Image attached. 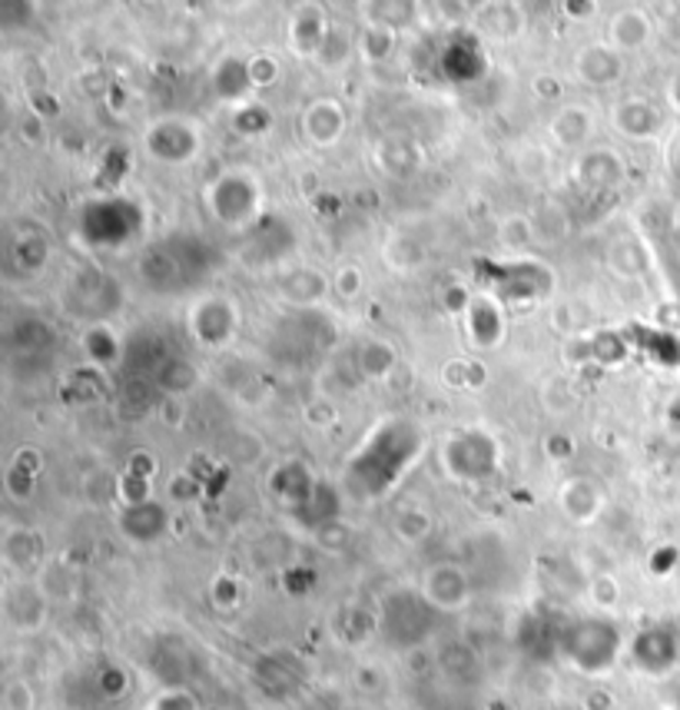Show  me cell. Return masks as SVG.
<instances>
[{"instance_id": "obj_17", "label": "cell", "mask_w": 680, "mask_h": 710, "mask_svg": "<svg viewBox=\"0 0 680 710\" xmlns=\"http://www.w3.org/2000/svg\"><path fill=\"white\" fill-rule=\"evenodd\" d=\"M359 289H362V286H359V273H356V270H343V273H338V293H343L346 299H353Z\"/></svg>"}, {"instance_id": "obj_13", "label": "cell", "mask_w": 680, "mask_h": 710, "mask_svg": "<svg viewBox=\"0 0 680 710\" xmlns=\"http://www.w3.org/2000/svg\"><path fill=\"white\" fill-rule=\"evenodd\" d=\"M240 598H243V591H240V584H237L233 577H216V581L209 584V602H212L219 611L237 608Z\"/></svg>"}, {"instance_id": "obj_4", "label": "cell", "mask_w": 680, "mask_h": 710, "mask_svg": "<svg viewBox=\"0 0 680 710\" xmlns=\"http://www.w3.org/2000/svg\"><path fill=\"white\" fill-rule=\"evenodd\" d=\"M631 657L647 674H667L677 664V657H680V641H677L673 631L650 628V631H644V634L634 638Z\"/></svg>"}, {"instance_id": "obj_11", "label": "cell", "mask_w": 680, "mask_h": 710, "mask_svg": "<svg viewBox=\"0 0 680 710\" xmlns=\"http://www.w3.org/2000/svg\"><path fill=\"white\" fill-rule=\"evenodd\" d=\"M588 595H591V602H595L601 611H611V608L621 602V584H618L611 574H598V577L591 581V587H588Z\"/></svg>"}, {"instance_id": "obj_2", "label": "cell", "mask_w": 680, "mask_h": 710, "mask_svg": "<svg viewBox=\"0 0 680 710\" xmlns=\"http://www.w3.org/2000/svg\"><path fill=\"white\" fill-rule=\"evenodd\" d=\"M472 598L469 574L459 564H431L422 574V602L435 611H459Z\"/></svg>"}, {"instance_id": "obj_20", "label": "cell", "mask_w": 680, "mask_h": 710, "mask_svg": "<svg viewBox=\"0 0 680 710\" xmlns=\"http://www.w3.org/2000/svg\"><path fill=\"white\" fill-rule=\"evenodd\" d=\"M673 634H677V641H680V615L673 618Z\"/></svg>"}, {"instance_id": "obj_9", "label": "cell", "mask_w": 680, "mask_h": 710, "mask_svg": "<svg viewBox=\"0 0 680 710\" xmlns=\"http://www.w3.org/2000/svg\"><path fill=\"white\" fill-rule=\"evenodd\" d=\"M588 130H591V113L588 110H578V106H568L564 110L557 121H554V137L561 140V144H568V147H575V144H581L585 137H588Z\"/></svg>"}, {"instance_id": "obj_18", "label": "cell", "mask_w": 680, "mask_h": 710, "mask_svg": "<svg viewBox=\"0 0 680 710\" xmlns=\"http://www.w3.org/2000/svg\"><path fill=\"white\" fill-rule=\"evenodd\" d=\"M585 710H611V697L604 690H595V694H588Z\"/></svg>"}, {"instance_id": "obj_15", "label": "cell", "mask_w": 680, "mask_h": 710, "mask_svg": "<svg viewBox=\"0 0 680 710\" xmlns=\"http://www.w3.org/2000/svg\"><path fill=\"white\" fill-rule=\"evenodd\" d=\"M531 222L528 219H521V216H515V219H508L505 226H502V240H508L511 247H525V243H531Z\"/></svg>"}, {"instance_id": "obj_3", "label": "cell", "mask_w": 680, "mask_h": 710, "mask_svg": "<svg viewBox=\"0 0 680 710\" xmlns=\"http://www.w3.org/2000/svg\"><path fill=\"white\" fill-rule=\"evenodd\" d=\"M50 598L47 591L34 581H21L8 591V618L21 634H34L47 625Z\"/></svg>"}, {"instance_id": "obj_1", "label": "cell", "mask_w": 680, "mask_h": 710, "mask_svg": "<svg viewBox=\"0 0 680 710\" xmlns=\"http://www.w3.org/2000/svg\"><path fill=\"white\" fill-rule=\"evenodd\" d=\"M618 654H621V631L604 618H585L564 634V657L588 677L608 674L618 664Z\"/></svg>"}, {"instance_id": "obj_6", "label": "cell", "mask_w": 680, "mask_h": 710, "mask_svg": "<svg viewBox=\"0 0 680 710\" xmlns=\"http://www.w3.org/2000/svg\"><path fill=\"white\" fill-rule=\"evenodd\" d=\"M578 73L588 83H611L621 73V60H618V54L611 47H588L578 57Z\"/></svg>"}, {"instance_id": "obj_7", "label": "cell", "mask_w": 680, "mask_h": 710, "mask_svg": "<svg viewBox=\"0 0 680 710\" xmlns=\"http://www.w3.org/2000/svg\"><path fill=\"white\" fill-rule=\"evenodd\" d=\"M650 34V24L641 11H624L611 21V44L621 47V50H634L647 41Z\"/></svg>"}, {"instance_id": "obj_14", "label": "cell", "mask_w": 680, "mask_h": 710, "mask_svg": "<svg viewBox=\"0 0 680 710\" xmlns=\"http://www.w3.org/2000/svg\"><path fill=\"white\" fill-rule=\"evenodd\" d=\"M153 710H199V703L193 700L189 690H166L157 697Z\"/></svg>"}, {"instance_id": "obj_8", "label": "cell", "mask_w": 680, "mask_h": 710, "mask_svg": "<svg viewBox=\"0 0 680 710\" xmlns=\"http://www.w3.org/2000/svg\"><path fill=\"white\" fill-rule=\"evenodd\" d=\"M37 554H41V545H37L34 531L18 528V531L8 535V541H4V561L14 571H31L37 564Z\"/></svg>"}, {"instance_id": "obj_19", "label": "cell", "mask_w": 680, "mask_h": 710, "mask_svg": "<svg viewBox=\"0 0 680 710\" xmlns=\"http://www.w3.org/2000/svg\"><path fill=\"white\" fill-rule=\"evenodd\" d=\"M670 103L680 110V77H673V80H670Z\"/></svg>"}, {"instance_id": "obj_12", "label": "cell", "mask_w": 680, "mask_h": 710, "mask_svg": "<svg viewBox=\"0 0 680 710\" xmlns=\"http://www.w3.org/2000/svg\"><path fill=\"white\" fill-rule=\"evenodd\" d=\"M0 707L4 710H34L37 707V694L27 680H11L4 687V697H0Z\"/></svg>"}, {"instance_id": "obj_5", "label": "cell", "mask_w": 680, "mask_h": 710, "mask_svg": "<svg viewBox=\"0 0 680 710\" xmlns=\"http://www.w3.org/2000/svg\"><path fill=\"white\" fill-rule=\"evenodd\" d=\"M614 127H618L621 134H627V137L644 140V137H650V134L657 130V113H654V106L644 103V100H627V103H621V106L614 110Z\"/></svg>"}, {"instance_id": "obj_10", "label": "cell", "mask_w": 680, "mask_h": 710, "mask_svg": "<svg viewBox=\"0 0 680 710\" xmlns=\"http://www.w3.org/2000/svg\"><path fill=\"white\" fill-rule=\"evenodd\" d=\"M428 528H431V518H428L425 512H418V508H408V512H402V515L395 518V535H399L402 541H408V545L422 541V538L428 535Z\"/></svg>"}, {"instance_id": "obj_16", "label": "cell", "mask_w": 680, "mask_h": 710, "mask_svg": "<svg viewBox=\"0 0 680 710\" xmlns=\"http://www.w3.org/2000/svg\"><path fill=\"white\" fill-rule=\"evenodd\" d=\"M276 73H279V67H276V60H273V57H260V60H253V64H250V77H253L256 83H273V80H276Z\"/></svg>"}]
</instances>
